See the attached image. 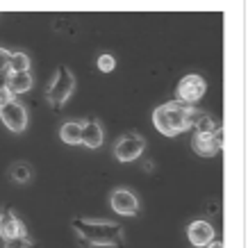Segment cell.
<instances>
[{
    "label": "cell",
    "instance_id": "cell-11",
    "mask_svg": "<svg viewBox=\"0 0 248 248\" xmlns=\"http://www.w3.org/2000/svg\"><path fill=\"white\" fill-rule=\"evenodd\" d=\"M103 141H105V130H103V125H100L96 119L84 121V125H82V143L84 146L91 148V151H96V148L103 146Z\"/></svg>",
    "mask_w": 248,
    "mask_h": 248
},
{
    "label": "cell",
    "instance_id": "cell-19",
    "mask_svg": "<svg viewBox=\"0 0 248 248\" xmlns=\"http://www.w3.org/2000/svg\"><path fill=\"white\" fill-rule=\"evenodd\" d=\"M9 57H12V53H9L7 48H0V78H2V76L7 78V68H9Z\"/></svg>",
    "mask_w": 248,
    "mask_h": 248
},
{
    "label": "cell",
    "instance_id": "cell-21",
    "mask_svg": "<svg viewBox=\"0 0 248 248\" xmlns=\"http://www.w3.org/2000/svg\"><path fill=\"white\" fill-rule=\"evenodd\" d=\"M207 248H223V244H221V241H218V239H214V241H212V244H210V246H207Z\"/></svg>",
    "mask_w": 248,
    "mask_h": 248
},
{
    "label": "cell",
    "instance_id": "cell-10",
    "mask_svg": "<svg viewBox=\"0 0 248 248\" xmlns=\"http://www.w3.org/2000/svg\"><path fill=\"white\" fill-rule=\"evenodd\" d=\"M28 230L23 226V221L16 217L12 210H2L0 212V237L2 241L16 239V237H25Z\"/></svg>",
    "mask_w": 248,
    "mask_h": 248
},
{
    "label": "cell",
    "instance_id": "cell-13",
    "mask_svg": "<svg viewBox=\"0 0 248 248\" xmlns=\"http://www.w3.org/2000/svg\"><path fill=\"white\" fill-rule=\"evenodd\" d=\"M82 125L84 121H64L60 125V139L68 146L82 143Z\"/></svg>",
    "mask_w": 248,
    "mask_h": 248
},
{
    "label": "cell",
    "instance_id": "cell-9",
    "mask_svg": "<svg viewBox=\"0 0 248 248\" xmlns=\"http://www.w3.org/2000/svg\"><path fill=\"white\" fill-rule=\"evenodd\" d=\"M191 146L201 157H217L221 146H223V130H218L214 135H198L196 132L191 139Z\"/></svg>",
    "mask_w": 248,
    "mask_h": 248
},
{
    "label": "cell",
    "instance_id": "cell-5",
    "mask_svg": "<svg viewBox=\"0 0 248 248\" xmlns=\"http://www.w3.org/2000/svg\"><path fill=\"white\" fill-rule=\"evenodd\" d=\"M143 151H146V139L141 135H123L116 139L112 153L116 162L128 164V162H135V159L141 157Z\"/></svg>",
    "mask_w": 248,
    "mask_h": 248
},
{
    "label": "cell",
    "instance_id": "cell-4",
    "mask_svg": "<svg viewBox=\"0 0 248 248\" xmlns=\"http://www.w3.org/2000/svg\"><path fill=\"white\" fill-rule=\"evenodd\" d=\"M205 91H207L205 78L198 76V73H187L185 78H180V82L175 87V98H178L180 105L196 107V103L205 96Z\"/></svg>",
    "mask_w": 248,
    "mask_h": 248
},
{
    "label": "cell",
    "instance_id": "cell-18",
    "mask_svg": "<svg viewBox=\"0 0 248 248\" xmlns=\"http://www.w3.org/2000/svg\"><path fill=\"white\" fill-rule=\"evenodd\" d=\"M5 248H37V246H34V241L25 234V237H16V239L5 241Z\"/></svg>",
    "mask_w": 248,
    "mask_h": 248
},
{
    "label": "cell",
    "instance_id": "cell-16",
    "mask_svg": "<svg viewBox=\"0 0 248 248\" xmlns=\"http://www.w3.org/2000/svg\"><path fill=\"white\" fill-rule=\"evenodd\" d=\"M194 130L198 132V135H214V132H218L221 130V125H218V121L212 116V114H201L198 116V121H196Z\"/></svg>",
    "mask_w": 248,
    "mask_h": 248
},
{
    "label": "cell",
    "instance_id": "cell-7",
    "mask_svg": "<svg viewBox=\"0 0 248 248\" xmlns=\"http://www.w3.org/2000/svg\"><path fill=\"white\" fill-rule=\"evenodd\" d=\"M109 205L121 217H137L139 214V198H137L135 191H130L125 187L114 189L109 194Z\"/></svg>",
    "mask_w": 248,
    "mask_h": 248
},
{
    "label": "cell",
    "instance_id": "cell-20",
    "mask_svg": "<svg viewBox=\"0 0 248 248\" xmlns=\"http://www.w3.org/2000/svg\"><path fill=\"white\" fill-rule=\"evenodd\" d=\"M12 100H16L14 93H12V91L5 87V84H0V109L7 105V103H12Z\"/></svg>",
    "mask_w": 248,
    "mask_h": 248
},
{
    "label": "cell",
    "instance_id": "cell-6",
    "mask_svg": "<svg viewBox=\"0 0 248 248\" xmlns=\"http://www.w3.org/2000/svg\"><path fill=\"white\" fill-rule=\"evenodd\" d=\"M0 121H2V125L9 130V132H23V130L28 128V109L18 103V100H12L7 105L0 109Z\"/></svg>",
    "mask_w": 248,
    "mask_h": 248
},
{
    "label": "cell",
    "instance_id": "cell-2",
    "mask_svg": "<svg viewBox=\"0 0 248 248\" xmlns=\"http://www.w3.org/2000/svg\"><path fill=\"white\" fill-rule=\"evenodd\" d=\"M73 230L80 237L84 246H103L116 248L123 241V228L114 221H100V218H73Z\"/></svg>",
    "mask_w": 248,
    "mask_h": 248
},
{
    "label": "cell",
    "instance_id": "cell-3",
    "mask_svg": "<svg viewBox=\"0 0 248 248\" xmlns=\"http://www.w3.org/2000/svg\"><path fill=\"white\" fill-rule=\"evenodd\" d=\"M73 91H76V76L71 73L68 66H60L55 71L48 89H46V98H48V103L53 107H62L68 103V98L73 96Z\"/></svg>",
    "mask_w": 248,
    "mask_h": 248
},
{
    "label": "cell",
    "instance_id": "cell-17",
    "mask_svg": "<svg viewBox=\"0 0 248 248\" xmlns=\"http://www.w3.org/2000/svg\"><path fill=\"white\" fill-rule=\"evenodd\" d=\"M96 66H98V71H100V73H112L114 68H116V60H114V55L103 53V55H98Z\"/></svg>",
    "mask_w": 248,
    "mask_h": 248
},
{
    "label": "cell",
    "instance_id": "cell-8",
    "mask_svg": "<svg viewBox=\"0 0 248 248\" xmlns=\"http://www.w3.org/2000/svg\"><path fill=\"white\" fill-rule=\"evenodd\" d=\"M187 239L191 241L196 248H207L217 237H214V228H212L210 221L196 218V221H191L187 226Z\"/></svg>",
    "mask_w": 248,
    "mask_h": 248
},
{
    "label": "cell",
    "instance_id": "cell-1",
    "mask_svg": "<svg viewBox=\"0 0 248 248\" xmlns=\"http://www.w3.org/2000/svg\"><path fill=\"white\" fill-rule=\"evenodd\" d=\"M201 114L203 112H198L196 107H187V105H180L178 100H171V103L159 105L153 112V125L164 137H178L194 128Z\"/></svg>",
    "mask_w": 248,
    "mask_h": 248
},
{
    "label": "cell",
    "instance_id": "cell-14",
    "mask_svg": "<svg viewBox=\"0 0 248 248\" xmlns=\"http://www.w3.org/2000/svg\"><path fill=\"white\" fill-rule=\"evenodd\" d=\"M9 178L16 185H28L32 180V166L28 162H14V164L9 166Z\"/></svg>",
    "mask_w": 248,
    "mask_h": 248
},
{
    "label": "cell",
    "instance_id": "cell-12",
    "mask_svg": "<svg viewBox=\"0 0 248 248\" xmlns=\"http://www.w3.org/2000/svg\"><path fill=\"white\" fill-rule=\"evenodd\" d=\"M5 87H7L14 96L16 93H28V91L34 87V78H32V73H7Z\"/></svg>",
    "mask_w": 248,
    "mask_h": 248
},
{
    "label": "cell",
    "instance_id": "cell-15",
    "mask_svg": "<svg viewBox=\"0 0 248 248\" xmlns=\"http://www.w3.org/2000/svg\"><path fill=\"white\" fill-rule=\"evenodd\" d=\"M7 73H30V55L23 53V50L12 53V57H9Z\"/></svg>",
    "mask_w": 248,
    "mask_h": 248
}]
</instances>
